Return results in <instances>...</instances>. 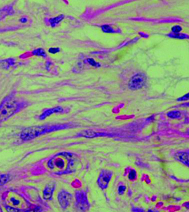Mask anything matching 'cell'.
Returning <instances> with one entry per match:
<instances>
[{
    "instance_id": "obj_1",
    "label": "cell",
    "mask_w": 189,
    "mask_h": 212,
    "mask_svg": "<svg viewBox=\"0 0 189 212\" xmlns=\"http://www.w3.org/2000/svg\"><path fill=\"white\" fill-rule=\"evenodd\" d=\"M67 125H52V126H39L30 127L24 129L20 134V138L24 141H29L37 138L38 136L45 134L46 133L66 128Z\"/></svg>"
},
{
    "instance_id": "obj_2",
    "label": "cell",
    "mask_w": 189,
    "mask_h": 212,
    "mask_svg": "<svg viewBox=\"0 0 189 212\" xmlns=\"http://www.w3.org/2000/svg\"><path fill=\"white\" fill-rule=\"evenodd\" d=\"M19 109V104L13 99H8L0 105V122H4L16 114Z\"/></svg>"
},
{
    "instance_id": "obj_3",
    "label": "cell",
    "mask_w": 189,
    "mask_h": 212,
    "mask_svg": "<svg viewBox=\"0 0 189 212\" xmlns=\"http://www.w3.org/2000/svg\"><path fill=\"white\" fill-rule=\"evenodd\" d=\"M147 76L144 73H139L133 75L129 82L128 87L131 90L141 89L146 83Z\"/></svg>"
},
{
    "instance_id": "obj_4",
    "label": "cell",
    "mask_w": 189,
    "mask_h": 212,
    "mask_svg": "<svg viewBox=\"0 0 189 212\" xmlns=\"http://www.w3.org/2000/svg\"><path fill=\"white\" fill-rule=\"evenodd\" d=\"M72 198V196L68 192L62 191L59 193L58 195V200L61 207L63 209L68 207L70 201Z\"/></svg>"
},
{
    "instance_id": "obj_5",
    "label": "cell",
    "mask_w": 189,
    "mask_h": 212,
    "mask_svg": "<svg viewBox=\"0 0 189 212\" xmlns=\"http://www.w3.org/2000/svg\"><path fill=\"white\" fill-rule=\"evenodd\" d=\"M111 173L107 171H103L100 175L98 180V183L100 187L102 189L106 188L111 180Z\"/></svg>"
},
{
    "instance_id": "obj_6",
    "label": "cell",
    "mask_w": 189,
    "mask_h": 212,
    "mask_svg": "<svg viewBox=\"0 0 189 212\" xmlns=\"http://www.w3.org/2000/svg\"><path fill=\"white\" fill-rule=\"evenodd\" d=\"M56 185L54 182H50L45 186L43 191V198L45 200H50L52 198L53 192L55 189Z\"/></svg>"
},
{
    "instance_id": "obj_7",
    "label": "cell",
    "mask_w": 189,
    "mask_h": 212,
    "mask_svg": "<svg viewBox=\"0 0 189 212\" xmlns=\"http://www.w3.org/2000/svg\"><path fill=\"white\" fill-rule=\"evenodd\" d=\"M63 111V109L61 107H56L52 108L47 109L45 110L42 112V114L40 116V120H44L47 117H50L54 114H58V113H61Z\"/></svg>"
},
{
    "instance_id": "obj_8",
    "label": "cell",
    "mask_w": 189,
    "mask_h": 212,
    "mask_svg": "<svg viewBox=\"0 0 189 212\" xmlns=\"http://www.w3.org/2000/svg\"><path fill=\"white\" fill-rule=\"evenodd\" d=\"M76 198H77V201L79 208L83 210L87 208V207H88V203L84 192H77L76 194Z\"/></svg>"
},
{
    "instance_id": "obj_9",
    "label": "cell",
    "mask_w": 189,
    "mask_h": 212,
    "mask_svg": "<svg viewBox=\"0 0 189 212\" xmlns=\"http://www.w3.org/2000/svg\"><path fill=\"white\" fill-rule=\"evenodd\" d=\"M175 157L184 164L189 165V154L186 152H178L175 155Z\"/></svg>"
},
{
    "instance_id": "obj_10",
    "label": "cell",
    "mask_w": 189,
    "mask_h": 212,
    "mask_svg": "<svg viewBox=\"0 0 189 212\" xmlns=\"http://www.w3.org/2000/svg\"><path fill=\"white\" fill-rule=\"evenodd\" d=\"M105 133H96L92 131H83L79 133V135L85 138H91L96 137L98 136L105 135Z\"/></svg>"
},
{
    "instance_id": "obj_11",
    "label": "cell",
    "mask_w": 189,
    "mask_h": 212,
    "mask_svg": "<svg viewBox=\"0 0 189 212\" xmlns=\"http://www.w3.org/2000/svg\"><path fill=\"white\" fill-rule=\"evenodd\" d=\"M63 18H64V16L63 14H61L57 17L51 18L49 20V22L50 23V25L53 27H54L62 21Z\"/></svg>"
},
{
    "instance_id": "obj_12",
    "label": "cell",
    "mask_w": 189,
    "mask_h": 212,
    "mask_svg": "<svg viewBox=\"0 0 189 212\" xmlns=\"http://www.w3.org/2000/svg\"><path fill=\"white\" fill-rule=\"evenodd\" d=\"M168 37L171 38H175V39H189V36L187 34H184V33H177V34L170 33V34H168Z\"/></svg>"
},
{
    "instance_id": "obj_13",
    "label": "cell",
    "mask_w": 189,
    "mask_h": 212,
    "mask_svg": "<svg viewBox=\"0 0 189 212\" xmlns=\"http://www.w3.org/2000/svg\"><path fill=\"white\" fill-rule=\"evenodd\" d=\"M32 54H33V55H36L37 57H42L43 58L46 57V52L42 48H38L34 50V51H33Z\"/></svg>"
},
{
    "instance_id": "obj_14",
    "label": "cell",
    "mask_w": 189,
    "mask_h": 212,
    "mask_svg": "<svg viewBox=\"0 0 189 212\" xmlns=\"http://www.w3.org/2000/svg\"><path fill=\"white\" fill-rule=\"evenodd\" d=\"M14 63L15 62L14 59L12 58L5 59L1 62V64H2V66L5 69H8L11 66H13L14 64Z\"/></svg>"
},
{
    "instance_id": "obj_15",
    "label": "cell",
    "mask_w": 189,
    "mask_h": 212,
    "mask_svg": "<svg viewBox=\"0 0 189 212\" xmlns=\"http://www.w3.org/2000/svg\"><path fill=\"white\" fill-rule=\"evenodd\" d=\"M168 117L171 119H178L181 117V113L179 111H171L167 114Z\"/></svg>"
},
{
    "instance_id": "obj_16",
    "label": "cell",
    "mask_w": 189,
    "mask_h": 212,
    "mask_svg": "<svg viewBox=\"0 0 189 212\" xmlns=\"http://www.w3.org/2000/svg\"><path fill=\"white\" fill-rule=\"evenodd\" d=\"M101 29L102 32L105 33H114L116 32L114 29L109 25H104L101 26Z\"/></svg>"
},
{
    "instance_id": "obj_17",
    "label": "cell",
    "mask_w": 189,
    "mask_h": 212,
    "mask_svg": "<svg viewBox=\"0 0 189 212\" xmlns=\"http://www.w3.org/2000/svg\"><path fill=\"white\" fill-rule=\"evenodd\" d=\"M9 177L6 175H0V186H3L9 180Z\"/></svg>"
},
{
    "instance_id": "obj_18",
    "label": "cell",
    "mask_w": 189,
    "mask_h": 212,
    "mask_svg": "<svg viewBox=\"0 0 189 212\" xmlns=\"http://www.w3.org/2000/svg\"><path fill=\"white\" fill-rule=\"evenodd\" d=\"M87 61L91 66H92L93 67H101V64L96 62L93 58H88L87 59Z\"/></svg>"
},
{
    "instance_id": "obj_19",
    "label": "cell",
    "mask_w": 189,
    "mask_h": 212,
    "mask_svg": "<svg viewBox=\"0 0 189 212\" xmlns=\"http://www.w3.org/2000/svg\"><path fill=\"white\" fill-rule=\"evenodd\" d=\"M6 210L8 212H24V210L19 209L17 208H14L13 207L6 206L5 207Z\"/></svg>"
},
{
    "instance_id": "obj_20",
    "label": "cell",
    "mask_w": 189,
    "mask_h": 212,
    "mask_svg": "<svg viewBox=\"0 0 189 212\" xmlns=\"http://www.w3.org/2000/svg\"><path fill=\"white\" fill-rule=\"evenodd\" d=\"M182 30V27L179 25H175L171 28V31L174 34L179 33Z\"/></svg>"
},
{
    "instance_id": "obj_21",
    "label": "cell",
    "mask_w": 189,
    "mask_h": 212,
    "mask_svg": "<svg viewBox=\"0 0 189 212\" xmlns=\"http://www.w3.org/2000/svg\"><path fill=\"white\" fill-rule=\"evenodd\" d=\"M48 51L50 54H57L60 51V48H49Z\"/></svg>"
},
{
    "instance_id": "obj_22",
    "label": "cell",
    "mask_w": 189,
    "mask_h": 212,
    "mask_svg": "<svg viewBox=\"0 0 189 212\" xmlns=\"http://www.w3.org/2000/svg\"><path fill=\"white\" fill-rule=\"evenodd\" d=\"M136 177V172L134 170H132L129 175V178L130 180H134Z\"/></svg>"
},
{
    "instance_id": "obj_23",
    "label": "cell",
    "mask_w": 189,
    "mask_h": 212,
    "mask_svg": "<svg viewBox=\"0 0 189 212\" xmlns=\"http://www.w3.org/2000/svg\"><path fill=\"white\" fill-rule=\"evenodd\" d=\"M188 99H189V93H187V94H186V95H184L183 96H182V97L178 98V99H177V101H187V100H188Z\"/></svg>"
},
{
    "instance_id": "obj_24",
    "label": "cell",
    "mask_w": 189,
    "mask_h": 212,
    "mask_svg": "<svg viewBox=\"0 0 189 212\" xmlns=\"http://www.w3.org/2000/svg\"><path fill=\"white\" fill-rule=\"evenodd\" d=\"M11 202L13 203V204L14 205H18L20 204V201L18 200H17V199H16V198H14V197L11 198Z\"/></svg>"
},
{
    "instance_id": "obj_25",
    "label": "cell",
    "mask_w": 189,
    "mask_h": 212,
    "mask_svg": "<svg viewBox=\"0 0 189 212\" xmlns=\"http://www.w3.org/2000/svg\"><path fill=\"white\" fill-rule=\"evenodd\" d=\"M126 190V187L125 186H120L118 189V192L120 195H122Z\"/></svg>"
},
{
    "instance_id": "obj_26",
    "label": "cell",
    "mask_w": 189,
    "mask_h": 212,
    "mask_svg": "<svg viewBox=\"0 0 189 212\" xmlns=\"http://www.w3.org/2000/svg\"><path fill=\"white\" fill-rule=\"evenodd\" d=\"M27 21H28L27 18L26 17H22V18H20V22H21V23H26Z\"/></svg>"
},
{
    "instance_id": "obj_27",
    "label": "cell",
    "mask_w": 189,
    "mask_h": 212,
    "mask_svg": "<svg viewBox=\"0 0 189 212\" xmlns=\"http://www.w3.org/2000/svg\"><path fill=\"white\" fill-rule=\"evenodd\" d=\"M133 212H143V211L142 210V209H135Z\"/></svg>"
},
{
    "instance_id": "obj_28",
    "label": "cell",
    "mask_w": 189,
    "mask_h": 212,
    "mask_svg": "<svg viewBox=\"0 0 189 212\" xmlns=\"http://www.w3.org/2000/svg\"><path fill=\"white\" fill-rule=\"evenodd\" d=\"M155 212V211H154V210H148V212Z\"/></svg>"
}]
</instances>
